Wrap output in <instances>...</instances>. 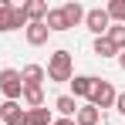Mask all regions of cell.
<instances>
[{
	"label": "cell",
	"instance_id": "cell-21",
	"mask_svg": "<svg viewBox=\"0 0 125 125\" xmlns=\"http://www.w3.org/2000/svg\"><path fill=\"white\" fill-rule=\"evenodd\" d=\"M54 125H74V118H61V122H54Z\"/></svg>",
	"mask_w": 125,
	"mask_h": 125
},
{
	"label": "cell",
	"instance_id": "cell-6",
	"mask_svg": "<svg viewBox=\"0 0 125 125\" xmlns=\"http://www.w3.org/2000/svg\"><path fill=\"white\" fill-rule=\"evenodd\" d=\"M0 118L7 125H27V112H24L17 102H3L0 105Z\"/></svg>",
	"mask_w": 125,
	"mask_h": 125
},
{
	"label": "cell",
	"instance_id": "cell-11",
	"mask_svg": "<svg viewBox=\"0 0 125 125\" xmlns=\"http://www.w3.org/2000/svg\"><path fill=\"white\" fill-rule=\"evenodd\" d=\"M61 14H64V24H68V27H78V24L84 21V7L81 3H64Z\"/></svg>",
	"mask_w": 125,
	"mask_h": 125
},
{
	"label": "cell",
	"instance_id": "cell-10",
	"mask_svg": "<svg viewBox=\"0 0 125 125\" xmlns=\"http://www.w3.org/2000/svg\"><path fill=\"white\" fill-rule=\"evenodd\" d=\"M95 81H98V78H91V74H74V78H71V91H74V95H81V98H91Z\"/></svg>",
	"mask_w": 125,
	"mask_h": 125
},
{
	"label": "cell",
	"instance_id": "cell-19",
	"mask_svg": "<svg viewBox=\"0 0 125 125\" xmlns=\"http://www.w3.org/2000/svg\"><path fill=\"white\" fill-rule=\"evenodd\" d=\"M95 54H98V58H115L118 51L112 47V41H108V37H95Z\"/></svg>",
	"mask_w": 125,
	"mask_h": 125
},
{
	"label": "cell",
	"instance_id": "cell-9",
	"mask_svg": "<svg viewBox=\"0 0 125 125\" xmlns=\"http://www.w3.org/2000/svg\"><path fill=\"white\" fill-rule=\"evenodd\" d=\"M47 37H51V31L44 27V21H41V24H27V44H31V47L47 44Z\"/></svg>",
	"mask_w": 125,
	"mask_h": 125
},
{
	"label": "cell",
	"instance_id": "cell-14",
	"mask_svg": "<svg viewBox=\"0 0 125 125\" xmlns=\"http://www.w3.org/2000/svg\"><path fill=\"white\" fill-rule=\"evenodd\" d=\"M74 125H98V108L95 105H81L78 115H74Z\"/></svg>",
	"mask_w": 125,
	"mask_h": 125
},
{
	"label": "cell",
	"instance_id": "cell-22",
	"mask_svg": "<svg viewBox=\"0 0 125 125\" xmlns=\"http://www.w3.org/2000/svg\"><path fill=\"white\" fill-rule=\"evenodd\" d=\"M118 64H122V71H125V51H118Z\"/></svg>",
	"mask_w": 125,
	"mask_h": 125
},
{
	"label": "cell",
	"instance_id": "cell-18",
	"mask_svg": "<svg viewBox=\"0 0 125 125\" xmlns=\"http://www.w3.org/2000/svg\"><path fill=\"white\" fill-rule=\"evenodd\" d=\"M21 98L27 102V108H41V105H44V91H41V88H24Z\"/></svg>",
	"mask_w": 125,
	"mask_h": 125
},
{
	"label": "cell",
	"instance_id": "cell-16",
	"mask_svg": "<svg viewBox=\"0 0 125 125\" xmlns=\"http://www.w3.org/2000/svg\"><path fill=\"white\" fill-rule=\"evenodd\" d=\"M27 125H54L51 122V108H31V112H27Z\"/></svg>",
	"mask_w": 125,
	"mask_h": 125
},
{
	"label": "cell",
	"instance_id": "cell-5",
	"mask_svg": "<svg viewBox=\"0 0 125 125\" xmlns=\"http://www.w3.org/2000/svg\"><path fill=\"white\" fill-rule=\"evenodd\" d=\"M84 27H88L91 34H98V37H105V34H108V27H112V21H108V14H105V7H95V10H84Z\"/></svg>",
	"mask_w": 125,
	"mask_h": 125
},
{
	"label": "cell",
	"instance_id": "cell-8",
	"mask_svg": "<svg viewBox=\"0 0 125 125\" xmlns=\"http://www.w3.org/2000/svg\"><path fill=\"white\" fill-rule=\"evenodd\" d=\"M44 78H47V74H44V68H41V64H27V68L21 71L24 88H41V81H44Z\"/></svg>",
	"mask_w": 125,
	"mask_h": 125
},
{
	"label": "cell",
	"instance_id": "cell-20",
	"mask_svg": "<svg viewBox=\"0 0 125 125\" xmlns=\"http://www.w3.org/2000/svg\"><path fill=\"white\" fill-rule=\"evenodd\" d=\"M115 108H118V112H122V115H125V91H122V95H118V98H115Z\"/></svg>",
	"mask_w": 125,
	"mask_h": 125
},
{
	"label": "cell",
	"instance_id": "cell-13",
	"mask_svg": "<svg viewBox=\"0 0 125 125\" xmlns=\"http://www.w3.org/2000/svg\"><path fill=\"white\" fill-rule=\"evenodd\" d=\"M54 108L61 112L64 118H74V115H78V102H74V95H61V98L54 102Z\"/></svg>",
	"mask_w": 125,
	"mask_h": 125
},
{
	"label": "cell",
	"instance_id": "cell-7",
	"mask_svg": "<svg viewBox=\"0 0 125 125\" xmlns=\"http://www.w3.org/2000/svg\"><path fill=\"white\" fill-rule=\"evenodd\" d=\"M24 17H27V24H41L44 17H47V3L44 0H27V3H21Z\"/></svg>",
	"mask_w": 125,
	"mask_h": 125
},
{
	"label": "cell",
	"instance_id": "cell-17",
	"mask_svg": "<svg viewBox=\"0 0 125 125\" xmlns=\"http://www.w3.org/2000/svg\"><path fill=\"white\" fill-rule=\"evenodd\" d=\"M105 14H108V21H118V24H125V0H112V3L105 7Z\"/></svg>",
	"mask_w": 125,
	"mask_h": 125
},
{
	"label": "cell",
	"instance_id": "cell-12",
	"mask_svg": "<svg viewBox=\"0 0 125 125\" xmlns=\"http://www.w3.org/2000/svg\"><path fill=\"white\" fill-rule=\"evenodd\" d=\"M44 27L54 34V31H68V24H64V14L61 7H54V10H47V17H44Z\"/></svg>",
	"mask_w": 125,
	"mask_h": 125
},
{
	"label": "cell",
	"instance_id": "cell-3",
	"mask_svg": "<svg viewBox=\"0 0 125 125\" xmlns=\"http://www.w3.org/2000/svg\"><path fill=\"white\" fill-rule=\"evenodd\" d=\"M0 91H3V98H7V102H17V98L24 95L21 71H14V68H3V71H0Z\"/></svg>",
	"mask_w": 125,
	"mask_h": 125
},
{
	"label": "cell",
	"instance_id": "cell-1",
	"mask_svg": "<svg viewBox=\"0 0 125 125\" xmlns=\"http://www.w3.org/2000/svg\"><path fill=\"white\" fill-rule=\"evenodd\" d=\"M44 74H47V78H51V81H71V78H74V61H71V51H54V54H51V61H47V71H44Z\"/></svg>",
	"mask_w": 125,
	"mask_h": 125
},
{
	"label": "cell",
	"instance_id": "cell-2",
	"mask_svg": "<svg viewBox=\"0 0 125 125\" xmlns=\"http://www.w3.org/2000/svg\"><path fill=\"white\" fill-rule=\"evenodd\" d=\"M17 27H27V17H24L21 7H14L10 0H0V34H10Z\"/></svg>",
	"mask_w": 125,
	"mask_h": 125
},
{
	"label": "cell",
	"instance_id": "cell-15",
	"mask_svg": "<svg viewBox=\"0 0 125 125\" xmlns=\"http://www.w3.org/2000/svg\"><path fill=\"white\" fill-rule=\"evenodd\" d=\"M105 37L112 41V47H115V51H125V24H112Z\"/></svg>",
	"mask_w": 125,
	"mask_h": 125
},
{
	"label": "cell",
	"instance_id": "cell-4",
	"mask_svg": "<svg viewBox=\"0 0 125 125\" xmlns=\"http://www.w3.org/2000/svg\"><path fill=\"white\" fill-rule=\"evenodd\" d=\"M115 98H118V91L112 88V81L98 78V81H95V88H91L88 105H95V108H112V105H115Z\"/></svg>",
	"mask_w": 125,
	"mask_h": 125
}]
</instances>
